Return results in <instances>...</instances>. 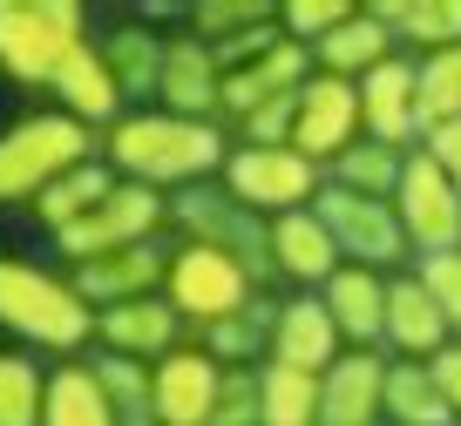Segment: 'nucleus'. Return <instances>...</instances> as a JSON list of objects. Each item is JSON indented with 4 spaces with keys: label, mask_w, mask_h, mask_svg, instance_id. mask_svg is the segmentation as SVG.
I'll use <instances>...</instances> for the list:
<instances>
[{
    "label": "nucleus",
    "mask_w": 461,
    "mask_h": 426,
    "mask_svg": "<svg viewBox=\"0 0 461 426\" xmlns=\"http://www.w3.org/2000/svg\"><path fill=\"white\" fill-rule=\"evenodd\" d=\"M102 163L122 183L176 197V190H197L211 176H224L230 136L217 122H190V115H170V109H130L102 136Z\"/></svg>",
    "instance_id": "f257e3e1"
},
{
    "label": "nucleus",
    "mask_w": 461,
    "mask_h": 426,
    "mask_svg": "<svg viewBox=\"0 0 461 426\" xmlns=\"http://www.w3.org/2000/svg\"><path fill=\"white\" fill-rule=\"evenodd\" d=\"M0 332H14L34 352H82L95 339V312L68 278L28 257H0Z\"/></svg>",
    "instance_id": "f03ea898"
},
{
    "label": "nucleus",
    "mask_w": 461,
    "mask_h": 426,
    "mask_svg": "<svg viewBox=\"0 0 461 426\" xmlns=\"http://www.w3.org/2000/svg\"><path fill=\"white\" fill-rule=\"evenodd\" d=\"M82 163H95V129H82L75 115L34 109L21 122H7L0 129V210L41 203V190L82 170Z\"/></svg>",
    "instance_id": "7ed1b4c3"
},
{
    "label": "nucleus",
    "mask_w": 461,
    "mask_h": 426,
    "mask_svg": "<svg viewBox=\"0 0 461 426\" xmlns=\"http://www.w3.org/2000/svg\"><path fill=\"white\" fill-rule=\"evenodd\" d=\"M82 48H88L82 0H0V75L48 88Z\"/></svg>",
    "instance_id": "20e7f679"
},
{
    "label": "nucleus",
    "mask_w": 461,
    "mask_h": 426,
    "mask_svg": "<svg viewBox=\"0 0 461 426\" xmlns=\"http://www.w3.org/2000/svg\"><path fill=\"white\" fill-rule=\"evenodd\" d=\"M211 55H217V75H224L217 109H224L230 122H245L251 109H265V102H278V95H299V88L312 82V48H299L278 21L211 48Z\"/></svg>",
    "instance_id": "39448f33"
},
{
    "label": "nucleus",
    "mask_w": 461,
    "mask_h": 426,
    "mask_svg": "<svg viewBox=\"0 0 461 426\" xmlns=\"http://www.w3.org/2000/svg\"><path fill=\"white\" fill-rule=\"evenodd\" d=\"M170 224L184 230V244H211V251L238 257L258 284L278 278V271H272V224H265V217H251L245 203L224 197V190H211V183L176 190V197H170Z\"/></svg>",
    "instance_id": "423d86ee"
},
{
    "label": "nucleus",
    "mask_w": 461,
    "mask_h": 426,
    "mask_svg": "<svg viewBox=\"0 0 461 426\" xmlns=\"http://www.w3.org/2000/svg\"><path fill=\"white\" fill-rule=\"evenodd\" d=\"M319 183H326V170L319 163H305L299 149H230V163H224V197H238L251 217H292V210H312V197H319Z\"/></svg>",
    "instance_id": "0eeeda50"
},
{
    "label": "nucleus",
    "mask_w": 461,
    "mask_h": 426,
    "mask_svg": "<svg viewBox=\"0 0 461 426\" xmlns=\"http://www.w3.org/2000/svg\"><path fill=\"white\" fill-rule=\"evenodd\" d=\"M163 298L176 305L184 325H217V318L245 312L251 305V271L238 257L211 251V244H176L170 251V278H163Z\"/></svg>",
    "instance_id": "6e6552de"
},
{
    "label": "nucleus",
    "mask_w": 461,
    "mask_h": 426,
    "mask_svg": "<svg viewBox=\"0 0 461 426\" xmlns=\"http://www.w3.org/2000/svg\"><path fill=\"white\" fill-rule=\"evenodd\" d=\"M312 217L332 230V244H339L346 264L393 271L401 257H414V251H407V230H401V217H393L387 197H353V190H339V183H319Z\"/></svg>",
    "instance_id": "1a4fd4ad"
},
{
    "label": "nucleus",
    "mask_w": 461,
    "mask_h": 426,
    "mask_svg": "<svg viewBox=\"0 0 461 426\" xmlns=\"http://www.w3.org/2000/svg\"><path fill=\"white\" fill-rule=\"evenodd\" d=\"M170 224V197L163 190H143V183H115L82 224L61 230V257L68 264H88L102 251H130V244H157V230Z\"/></svg>",
    "instance_id": "9d476101"
},
{
    "label": "nucleus",
    "mask_w": 461,
    "mask_h": 426,
    "mask_svg": "<svg viewBox=\"0 0 461 426\" xmlns=\"http://www.w3.org/2000/svg\"><path fill=\"white\" fill-rule=\"evenodd\" d=\"M393 217H401L414 257L461 251V190L441 176V163H434L428 149H407L401 190H393Z\"/></svg>",
    "instance_id": "9b49d317"
},
{
    "label": "nucleus",
    "mask_w": 461,
    "mask_h": 426,
    "mask_svg": "<svg viewBox=\"0 0 461 426\" xmlns=\"http://www.w3.org/2000/svg\"><path fill=\"white\" fill-rule=\"evenodd\" d=\"M360 136H366V122H360V82H339V75H319L312 68V82L299 88V115H292V149H299L305 163H319V170H332Z\"/></svg>",
    "instance_id": "f8f14e48"
},
{
    "label": "nucleus",
    "mask_w": 461,
    "mask_h": 426,
    "mask_svg": "<svg viewBox=\"0 0 461 426\" xmlns=\"http://www.w3.org/2000/svg\"><path fill=\"white\" fill-rule=\"evenodd\" d=\"M149 393H157V426H211L217 393H224V366L197 339H184L170 359L149 366Z\"/></svg>",
    "instance_id": "ddd939ff"
},
{
    "label": "nucleus",
    "mask_w": 461,
    "mask_h": 426,
    "mask_svg": "<svg viewBox=\"0 0 461 426\" xmlns=\"http://www.w3.org/2000/svg\"><path fill=\"white\" fill-rule=\"evenodd\" d=\"M163 278H170V251H157V244H130V251H102L88 264H68V284L82 291L88 312L163 298Z\"/></svg>",
    "instance_id": "4468645a"
},
{
    "label": "nucleus",
    "mask_w": 461,
    "mask_h": 426,
    "mask_svg": "<svg viewBox=\"0 0 461 426\" xmlns=\"http://www.w3.org/2000/svg\"><path fill=\"white\" fill-rule=\"evenodd\" d=\"M319 305L332 312L346 352H387V271L339 264L319 291Z\"/></svg>",
    "instance_id": "2eb2a0df"
},
{
    "label": "nucleus",
    "mask_w": 461,
    "mask_h": 426,
    "mask_svg": "<svg viewBox=\"0 0 461 426\" xmlns=\"http://www.w3.org/2000/svg\"><path fill=\"white\" fill-rule=\"evenodd\" d=\"M217 95H224L217 55H211V48H203L190 28H170V41H163V82H157V109L190 115V122H217Z\"/></svg>",
    "instance_id": "dca6fc26"
},
{
    "label": "nucleus",
    "mask_w": 461,
    "mask_h": 426,
    "mask_svg": "<svg viewBox=\"0 0 461 426\" xmlns=\"http://www.w3.org/2000/svg\"><path fill=\"white\" fill-rule=\"evenodd\" d=\"M380 406H387L380 352H339L319 372V426H380Z\"/></svg>",
    "instance_id": "f3484780"
},
{
    "label": "nucleus",
    "mask_w": 461,
    "mask_h": 426,
    "mask_svg": "<svg viewBox=\"0 0 461 426\" xmlns=\"http://www.w3.org/2000/svg\"><path fill=\"white\" fill-rule=\"evenodd\" d=\"M95 339H102V352H122V359L157 366V359H170L176 345H184V318H176L170 298L109 305V312H95Z\"/></svg>",
    "instance_id": "a211bd4d"
},
{
    "label": "nucleus",
    "mask_w": 461,
    "mask_h": 426,
    "mask_svg": "<svg viewBox=\"0 0 461 426\" xmlns=\"http://www.w3.org/2000/svg\"><path fill=\"white\" fill-rule=\"evenodd\" d=\"M339 352H346V339H339V325H332V312L319 305V291H299V298L278 305V318H272V366L326 372Z\"/></svg>",
    "instance_id": "6ab92c4d"
},
{
    "label": "nucleus",
    "mask_w": 461,
    "mask_h": 426,
    "mask_svg": "<svg viewBox=\"0 0 461 426\" xmlns=\"http://www.w3.org/2000/svg\"><path fill=\"white\" fill-rule=\"evenodd\" d=\"M414 88L420 82H414V61H407V55L380 61V68L360 82V122H366L374 142H387V149H414V136H420Z\"/></svg>",
    "instance_id": "aec40b11"
},
{
    "label": "nucleus",
    "mask_w": 461,
    "mask_h": 426,
    "mask_svg": "<svg viewBox=\"0 0 461 426\" xmlns=\"http://www.w3.org/2000/svg\"><path fill=\"white\" fill-rule=\"evenodd\" d=\"M48 88H55L61 115H75L82 129H102V136H109V129L130 115V95L115 88V75H109V61H102L95 41H88L82 55H68V68H61Z\"/></svg>",
    "instance_id": "412c9836"
},
{
    "label": "nucleus",
    "mask_w": 461,
    "mask_h": 426,
    "mask_svg": "<svg viewBox=\"0 0 461 426\" xmlns=\"http://www.w3.org/2000/svg\"><path fill=\"white\" fill-rule=\"evenodd\" d=\"M447 339H455V332H447L441 305L428 298V284H420L414 271L387 278V352L393 359H420V366H428Z\"/></svg>",
    "instance_id": "4be33fe9"
},
{
    "label": "nucleus",
    "mask_w": 461,
    "mask_h": 426,
    "mask_svg": "<svg viewBox=\"0 0 461 426\" xmlns=\"http://www.w3.org/2000/svg\"><path fill=\"white\" fill-rule=\"evenodd\" d=\"M339 264H346L339 244H332V230L319 224L312 210L272 217V271H278V278H292L299 291H326V278Z\"/></svg>",
    "instance_id": "5701e85b"
},
{
    "label": "nucleus",
    "mask_w": 461,
    "mask_h": 426,
    "mask_svg": "<svg viewBox=\"0 0 461 426\" xmlns=\"http://www.w3.org/2000/svg\"><path fill=\"white\" fill-rule=\"evenodd\" d=\"M393 55H401L393 28L374 14V7H360L346 28H332L326 41L312 48V68H319V75H339V82H366V75H374L380 61H393Z\"/></svg>",
    "instance_id": "b1692460"
},
{
    "label": "nucleus",
    "mask_w": 461,
    "mask_h": 426,
    "mask_svg": "<svg viewBox=\"0 0 461 426\" xmlns=\"http://www.w3.org/2000/svg\"><path fill=\"white\" fill-rule=\"evenodd\" d=\"M163 41L170 34H157V21H115L109 34H102V61H109V75H115V88L122 95H143V102H157V82H163Z\"/></svg>",
    "instance_id": "393cba45"
},
{
    "label": "nucleus",
    "mask_w": 461,
    "mask_h": 426,
    "mask_svg": "<svg viewBox=\"0 0 461 426\" xmlns=\"http://www.w3.org/2000/svg\"><path fill=\"white\" fill-rule=\"evenodd\" d=\"M272 318H278V305L251 298L245 312H230V318H217V325H203L197 345H203L224 372H258V359H272Z\"/></svg>",
    "instance_id": "a878e982"
},
{
    "label": "nucleus",
    "mask_w": 461,
    "mask_h": 426,
    "mask_svg": "<svg viewBox=\"0 0 461 426\" xmlns=\"http://www.w3.org/2000/svg\"><path fill=\"white\" fill-rule=\"evenodd\" d=\"M41 426H122L115 406H109V393H102L95 372H88V359H68V366L48 372Z\"/></svg>",
    "instance_id": "bb28decb"
},
{
    "label": "nucleus",
    "mask_w": 461,
    "mask_h": 426,
    "mask_svg": "<svg viewBox=\"0 0 461 426\" xmlns=\"http://www.w3.org/2000/svg\"><path fill=\"white\" fill-rule=\"evenodd\" d=\"M380 420L387 426H461L420 359H387V406H380Z\"/></svg>",
    "instance_id": "cd10ccee"
},
{
    "label": "nucleus",
    "mask_w": 461,
    "mask_h": 426,
    "mask_svg": "<svg viewBox=\"0 0 461 426\" xmlns=\"http://www.w3.org/2000/svg\"><path fill=\"white\" fill-rule=\"evenodd\" d=\"M374 14L393 28V41L420 48V55L461 48V0H374Z\"/></svg>",
    "instance_id": "c85d7f7f"
},
{
    "label": "nucleus",
    "mask_w": 461,
    "mask_h": 426,
    "mask_svg": "<svg viewBox=\"0 0 461 426\" xmlns=\"http://www.w3.org/2000/svg\"><path fill=\"white\" fill-rule=\"evenodd\" d=\"M258 426H319V372L258 366Z\"/></svg>",
    "instance_id": "c756f323"
},
{
    "label": "nucleus",
    "mask_w": 461,
    "mask_h": 426,
    "mask_svg": "<svg viewBox=\"0 0 461 426\" xmlns=\"http://www.w3.org/2000/svg\"><path fill=\"white\" fill-rule=\"evenodd\" d=\"M115 183H122V176H115L109 163L95 156V163H82V170H68V176H61V183H48L34 210H41V224H48V230H55V237H61V230H68V224H82V217L95 210V203L109 197Z\"/></svg>",
    "instance_id": "7c9ffc66"
},
{
    "label": "nucleus",
    "mask_w": 461,
    "mask_h": 426,
    "mask_svg": "<svg viewBox=\"0 0 461 426\" xmlns=\"http://www.w3.org/2000/svg\"><path fill=\"white\" fill-rule=\"evenodd\" d=\"M401 170H407V149H387V142L360 136V142H353V149H346V156L326 170V183L353 190V197H387V203H393V190H401Z\"/></svg>",
    "instance_id": "2f4dec72"
},
{
    "label": "nucleus",
    "mask_w": 461,
    "mask_h": 426,
    "mask_svg": "<svg viewBox=\"0 0 461 426\" xmlns=\"http://www.w3.org/2000/svg\"><path fill=\"white\" fill-rule=\"evenodd\" d=\"M88 372H95V386L109 393V406H115V420H122V426H157V393H149V366H143V359L95 352V359H88Z\"/></svg>",
    "instance_id": "473e14b6"
},
{
    "label": "nucleus",
    "mask_w": 461,
    "mask_h": 426,
    "mask_svg": "<svg viewBox=\"0 0 461 426\" xmlns=\"http://www.w3.org/2000/svg\"><path fill=\"white\" fill-rule=\"evenodd\" d=\"M41 399H48L41 359L28 345H0V426H41Z\"/></svg>",
    "instance_id": "72a5a7b5"
},
{
    "label": "nucleus",
    "mask_w": 461,
    "mask_h": 426,
    "mask_svg": "<svg viewBox=\"0 0 461 426\" xmlns=\"http://www.w3.org/2000/svg\"><path fill=\"white\" fill-rule=\"evenodd\" d=\"M414 109H420V136L441 122H461V48H441V55L414 61Z\"/></svg>",
    "instance_id": "f704fd0d"
},
{
    "label": "nucleus",
    "mask_w": 461,
    "mask_h": 426,
    "mask_svg": "<svg viewBox=\"0 0 461 426\" xmlns=\"http://www.w3.org/2000/svg\"><path fill=\"white\" fill-rule=\"evenodd\" d=\"M272 21H278V7H265V0H203V7L184 14V28L197 34L203 48H224V41H238V34H251V28H272Z\"/></svg>",
    "instance_id": "c9c22d12"
},
{
    "label": "nucleus",
    "mask_w": 461,
    "mask_h": 426,
    "mask_svg": "<svg viewBox=\"0 0 461 426\" xmlns=\"http://www.w3.org/2000/svg\"><path fill=\"white\" fill-rule=\"evenodd\" d=\"M353 14H360L353 0H285V7H278V28H285L299 48H319L332 28H346Z\"/></svg>",
    "instance_id": "e433bc0d"
},
{
    "label": "nucleus",
    "mask_w": 461,
    "mask_h": 426,
    "mask_svg": "<svg viewBox=\"0 0 461 426\" xmlns=\"http://www.w3.org/2000/svg\"><path fill=\"white\" fill-rule=\"evenodd\" d=\"M414 278L428 284V298L441 305L447 332L461 339V251H434V257H420V264H414Z\"/></svg>",
    "instance_id": "4c0bfd02"
},
{
    "label": "nucleus",
    "mask_w": 461,
    "mask_h": 426,
    "mask_svg": "<svg viewBox=\"0 0 461 426\" xmlns=\"http://www.w3.org/2000/svg\"><path fill=\"white\" fill-rule=\"evenodd\" d=\"M211 426H258V372H224Z\"/></svg>",
    "instance_id": "58836bf2"
},
{
    "label": "nucleus",
    "mask_w": 461,
    "mask_h": 426,
    "mask_svg": "<svg viewBox=\"0 0 461 426\" xmlns=\"http://www.w3.org/2000/svg\"><path fill=\"white\" fill-rule=\"evenodd\" d=\"M420 149H428V156L441 163V176L461 190V122H441V129H428V136H420Z\"/></svg>",
    "instance_id": "ea45409f"
},
{
    "label": "nucleus",
    "mask_w": 461,
    "mask_h": 426,
    "mask_svg": "<svg viewBox=\"0 0 461 426\" xmlns=\"http://www.w3.org/2000/svg\"><path fill=\"white\" fill-rule=\"evenodd\" d=\"M428 379L441 386V399H447V406H455V420H461V339H447L441 352L428 359Z\"/></svg>",
    "instance_id": "a19ab883"
}]
</instances>
